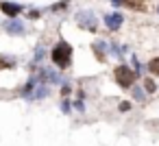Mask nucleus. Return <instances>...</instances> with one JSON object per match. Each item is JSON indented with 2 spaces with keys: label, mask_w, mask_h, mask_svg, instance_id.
I'll list each match as a JSON object with an SVG mask.
<instances>
[{
  "label": "nucleus",
  "mask_w": 159,
  "mask_h": 146,
  "mask_svg": "<svg viewBox=\"0 0 159 146\" xmlns=\"http://www.w3.org/2000/svg\"><path fill=\"white\" fill-rule=\"evenodd\" d=\"M5 31L11 33V35H20V33H24V24H22L20 20H9V22L5 24Z\"/></svg>",
  "instance_id": "20e7f679"
},
{
  "label": "nucleus",
  "mask_w": 159,
  "mask_h": 146,
  "mask_svg": "<svg viewBox=\"0 0 159 146\" xmlns=\"http://www.w3.org/2000/svg\"><path fill=\"white\" fill-rule=\"evenodd\" d=\"M111 2H113V5H120V2H124V0H111Z\"/></svg>",
  "instance_id": "ddd939ff"
},
{
  "label": "nucleus",
  "mask_w": 159,
  "mask_h": 146,
  "mask_svg": "<svg viewBox=\"0 0 159 146\" xmlns=\"http://www.w3.org/2000/svg\"><path fill=\"white\" fill-rule=\"evenodd\" d=\"M144 85H146V89H148V92H155V83H152L150 79H146V81H144Z\"/></svg>",
  "instance_id": "9d476101"
},
{
  "label": "nucleus",
  "mask_w": 159,
  "mask_h": 146,
  "mask_svg": "<svg viewBox=\"0 0 159 146\" xmlns=\"http://www.w3.org/2000/svg\"><path fill=\"white\" fill-rule=\"evenodd\" d=\"M133 96H135L137 100H142V98H144V94H142V89H139V87H135V89H133Z\"/></svg>",
  "instance_id": "9b49d317"
},
{
  "label": "nucleus",
  "mask_w": 159,
  "mask_h": 146,
  "mask_svg": "<svg viewBox=\"0 0 159 146\" xmlns=\"http://www.w3.org/2000/svg\"><path fill=\"white\" fill-rule=\"evenodd\" d=\"M105 24H107L111 31H116V29L122 26V16H120V13H111V16L105 18Z\"/></svg>",
  "instance_id": "39448f33"
},
{
  "label": "nucleus",
  "mask_w": 159,
  "mask_h": 146,
  "mask_svg": "<svg viewBox=\"0 0 159 146\" xmlns=\"http://www.w3.org/2000/svg\"><path fill=\"white\" fill-rule=\"evenodd\" d=\"M44 96H48V87H37L33 92V98H44Z\"/></svg>",
  "instance_id": "1a4fd4ad"
},
{
  "label": "nucleus",
  "mask_w": 159,
  "mask_h": 146,
  "mask_svg": "<svg viewBox=\"0 0 159 146\" xmlns=\"http://www.w3.org/2000/svg\"><path fill=\"white\" fill-rule=\"evenodd\" d=\"M116 79H118V83H120L122 87H131V85L135 83L137 74H135V72H131L129 68L120 66V68H116Z\"/></svg>",
  "instance_id": "f03ea898"
},
{
  "label": "nucleus",
  "mask_w": 159,
  "mask_h": 146,
  "mask_svg": "<svg viewBox=\"0 0 159 146\" xmlns=\"http://www.w3.org/2000/svg\"><path fill=\"white\" fill-rule=\"evenodd\" d=\"M129 109H131L129 103H122V105H120V111H129Z\"/></svg>",
  "instance_id": "f8f14e48"
},
{
  "label": "nucleus",
  "mask_w": 159,
  "mask_h": 146,
  "mask_svg": "<svg viewBox=\"0 0 159 146\" xmlns=\"http://www.w3.org/2000/svg\"><path fill=\"white\" fill-rule=\"evenodd\" d=\"M70 59H72V46L66 44V42H59V44L55 46V50H52V61H55V66L68 68V66H70Z\"/></svg>",
  "instance_id": "f257e3e1"
},
{
  "label": "nucleus",
  "mask_w": 159,
  "mask_h": 146,
  "mask_svg": "<svg viewBox=\"0 0 159 146\" xmlns=\"http://www.w3.org/2000/svg\"><path fill=\"white\" fill-rule=\"evenodd\" d=\"M124 2L133 9H144V0H124Z\"/></svg>",
  "instance_id": "6e6552de"
},
{
  "label": "nucleus",
  "mask_w": 159,
  "mask_h": 146,
  "mask_svg": "<svg viewBox=\"0 0 159 146\" xmlns=\"http://www.w3.org/2000/svg\"><path fill=\"white\" fill-rule=\"evenodd\" d=\"M76 20H79V24H81L83 29H89V31L96 29V18H94L89 11H81V13L76 16Z\"/></svg>",
  "instance_id": "7ed1b4c3"
},
{
  "label": "nucleus",
  "mask_w": 159,
  "mask_h": 146,
  "mask_svg": "<svg viewBox=\"0 0 159 146\" xmlns=\"http://www.w3.org/2000/svg\"><path fill=\"white\" fill-rule=\"evenodd\" d=\"M0 9H2V13H7V16H18L22 11V7L20 5H13V2H2Z\"/></svg>",
  "instance_id": "423d86ee"
},
{
  "label": "nucleus",
  "mask_w": 159,
  "mask_h": 146,
  "mask_svg": "<svg viewBox=\"0 0 159 146\" xmlns=\"http://www.w3.org/2000/svg\"><path fill=\"white\" fill-rule=\"evenodd\" d=\"M148 70H150L155 76H159V59H152V61L148 63Z\"/></svg>",
  "instance_id": "0eeeda50"
}]
</instances>
